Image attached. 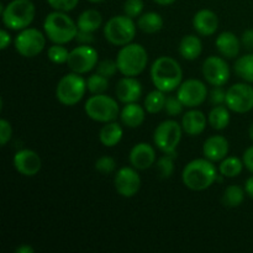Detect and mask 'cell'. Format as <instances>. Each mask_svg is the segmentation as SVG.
Instances as JSON below:
<instances>
[{
  "instance_id": "cell-34",
  "label": "cell",
  "mask_w": 253,
  "mask_h": 253,
  "mask_svg": "<svg viewBox=\"0 0 253 253\" xmlns=\"http://www.w3.org/2000/svg\"><path fill=\"white\" fill-rule=\"evenodd\" d=\"M69 52L67 49V47H64L63 44H58V43H53L47 51V57H48L49 61L52 63L56 64H67L69 58Z\"/></svg>"
},
{
  "instance_id": "cell-29",
  "label": "cell",
  "mask_w": 253,
  "mask_h": 253,
  "mask_svg": "<svg viewBox=\"0 0 253 253\" xmlns=\"http://www.w3.org/2000/svg\"><path fill=\"white\" fill-rule=\"evenodd\" d=\"M244 161L240 160L239 157H235V156H227L226 158L220 162L219 166V173L221 175H224L225 178H235L237 175H240L244 170Z\"/></svg>"
},
{
  "instance_id": "cell-14",
  "label": "cell",
  "mask_w": 253,
  "mask_h": 253,
  "mask_svg": "<svg viewBox=\"0 0 253 253\" xmlns=\"http://www.w3.org/2000/svg\"><path fill=\"white\" fill-rule=\"evenodd\" d=\"M204 79L212 86H222L230 79V67L222 57L210 56L202 67Z\"/></svg>"
},
{
  "instance_id": "cell-1",
  "label": "cell",
  "mask_w": 253,
  "mask_h": 253,
  "mask_svg": "<svg viewBox=\"0 0 253 253\" xmlns=\"http://www.w3.org/2000/svg\"><path fill=\"white\" fill-rule=\"evenodd\" d=\"M151 81L156 89L170 93L179 88L183 82V69L177 59L161 56L151 66Z\"/></svg>"
},
{
  "instance_id": "cell-49",
  "label": "cell",
  "mask_w": 253,
  "mask_h": 253,
  "mask_svg": "<svg viewBox=\"0 0 253 253\" xmlns=\"http://www.w3.org/2000/svg\"><path fill=\"white\" fill-rule=\"evenodd\" d=\"M156 4L162 5V6H168V5H172L173 2H175V0H153Z\"/></svg>"
},
{
  "instance_id": "cell-10",
  "label": "cell",
  "mask_w": 253,
  "mask_h": 253,
  "mask_svg": "<svg viewBox=\"0 0 253 253\" xmlns=\"http://www.w3.org/2000/svg\"><path fill=\"white\" fill-rule=\"evenodd\" d=\"M46 35L35 27H26L16 35L14 47L20 56L34 58L39 56L46 46Z\"/></svg>"
},
{
  "instance_id": "cell-13",
  "label": "cell",
  "mask_w": 253,
  "mask_h": 253,
  "mask_svg": "<svg viewBox=\"0 0 253 253\" xmlns=\"http://www.w3.org/2000/svg\"><path fill=\"white\" fill-rule=\"evenodd\" d=\"M177 96L185 108L194 109L202 105L208 98V88L199 79H188L182 82L177 89Z\"/></svg>"
},
{
  "instance_id": "cell-45",
  "label": "cell",
  "mask_w": 253,
  "mask_h": 253,
  "mask_svg": "<svg viewBox=\"0 0 253 253\" xmlns=\"http://www.w3.org/2000/svg\"><path fill=\"white\" fill-rule=\"evenodd\" d=\"M242 161H244V165L250 172L253 173V146H250L246 151L244 152L242 156Z\"/></svg>"
},
{
  "instance_id": "cell-27",
  "label": "cell",
  "mask_w": 253,
  "mask_h": 253,
  "mask_svg": "<svg viewBox=\"0 0 253 253\" xmlns=\"http://www.w3.org/2000/svg\"><path fill=\"white\" fill-rule=\"evenodd\" d=\"M163 24H165V21H163L162 16L158 12L155 11L145 12L141 16H138L137 20L138 29L148 35L157 34L158 31H161L163 27Z\"/></svg>"
},
{
  "instance_id": "cell-3",
  "label": "cell",
  "mask_w": 253,
  "mask_h": 253,
  "mask_svg": "<svg viewBox=\"0 0 253 253\" xmlns=\"http://www.w3.org/2000/svg\"><path fill=\"white\" fill-rule=\"evenodd\" d=\"M43 31L47 39L53 43L67 44L76 40L78 26L67 12L54 10L44 19Z\"/></svg>"
},
{
  "instance_id": "cell-7",
  "label": "cell",
  "mask_w": 253,
  "mask_h": 253,
  "mask_svg": "<svg viewBox=\"0 0 253 253\" xmlns=\"http://www.w3.org/2000/svg\"><path fill=\"white\" fill-rule=\"evenodd\" d=\"M86 116L96 123H110L120 116L119 103L111 96L104 94H93L84 104Z\"/></svg>"
},
{
  "instance_id": "cell-15",
  "label": "cell",
  "mask_w": 253,
  "mask_h": 253,
  "mask_svg": "<svg viewBox=\"0 0 253 253\" xmlns=\"http://www.w3.org/2000/svg\"><path fill=\"white\" fill-rule=\"evenodd\" d=\"M114 187L121 197H135L141 188V177L137 173V169L132 166L120 168L114 178Z\"/></svg>"
},
{
  "instance_id": "cell-31",
  "label": "cell",
  "mask_w": 253,
  "mask_h": 253,
  "mask_svg": "<svg viewBox=\"0 0 253 253\" xmlns=\"http://www.w3.org/2000/svg\"><path fill=\"white\" fill-rule=\"evenodd\" d=\"M166 100H167V96L165 91L155 89L146 95L143 108L148 114H158L165 109Z\"/></svg>"
},
{
  "instance_id": "cell-48",
  "label": "cell",
  "mask_w": 253,
  "mask_h": 253,
  "mask_svg": "<svg viewBox=\"0 0 253 253\" xmlns=\"http://www.w3.org/2000/svg\"><path fill=\"white\" fill-rule=\"evenodd\" d=\"M15 253H35V249L32 246H30V245L22 244L19 247H16Z\"/></svg>"
},
{
  "instance_id": "cell-43",
  "label": "cell",
  "mask_w": 253,
  "mask_h": 253,
  "mask_svg": "<svg viewBox=\"0 0 253 253\" xmlns=\"http://www.w3.org/2000/svg\"><path fill=\"white\" fill-rule=\"evenodd\" d=\"M76 41L79 44H91L95 41V37H94V32H88V31H81L78 30V34L76 36Z\"/></svg>"
},
{
  "instance_id": "cell-6",
  "label": "cell",
  "mask_w": 253,
  "mask_h": 253,
  "mask_svg": "<svg viewBox=\"0 0 253 253\" xmlns=\"http://www.w3.org/2000/svg\"><path fill=\"white\" fill-rule=\"evenodd\" d=\"M137 24L127 15H116L104 25V37L114 46H125L131 43L136 36Z\"/></svg>"
},
{
  "instance_id": "cell-21",
  "label": "cell",
  "mask_w": 253,
  "mask_h": 253,
  "mask_svg": "<svg viewBox=\"0 0 253 253\" xmlns=\"http://www.w3.org/2000/svg\"><path fill=\"white\" fill-rule=\"evenodd\" d=\"M208 118L203 111L198 110V109H190L187 113H184L182 118V127L187 135L192 136H199L203 133L207 128L208 125Z\"/></svg>"
},
{
  "instance_id": "cell-28",
  "label": "cell",
  "mask_w": 253,
  "mask_h": 253,
  "mask_svg": "<svg viewBox=\"0 0 253 253\" xmlns=\"http://www.w3.org/2000/svg\"><path fill=\"white\" fill-rule=\"evenodd\" d=\"M230 109L225 105H215L214 108L210 110L209 115H208V121L209 125L211 126L214 130L221 131L229 126L230 120H231V115H230Z\"/></svg>"
},
{
  "instance_id": "cell-5",
  "label": "cell",
  "mask_w": 253,
  "mask_h": 253,
  "mask_svg": "<svg viewBox=\"0 0 253 253\" xmlns=\"http://www.w3.org/2000/svg\"><path fill=\"white\" fill-rule=\"evenodd\" d=\"M119 72L125 77H137L148 64V53L140 43H128L120 48L116 54Z\"/></svg>"
},
{
  "instance_id": "cell-40",
  "label": "cell",
  "mask_w": 253,
  "mask_h": 253,
  "mask_svg": "<svg viewBox=\"0 0 253 253\" xmlns=\"http://www.w3.org/2000/svg\"><path fill=\"white\" fill-rule=\"evenodd\" d=\"M49 6L57 11H72L79 4V0H47Z\"/></svg>"
},
{
  "instance_id": "cell-22",
  "label": "cell",
  "mask_w": 253,
  "mask_h": 253,
  "mask_svg": "<svg viewBox=\"0 0 253 253\" xmlns=\"http://www.w3.org/2000/svg\"><path fill=\"white\" fill-rule=\"evenodd\" d=\"M215 46L219 53L225 58H235L239 56L241 49V41L231 31H224L217 36Z\"/></svg>"
},
{
  "instance_id": "cell-20",
  "label": "cell",
  "mask_w": 253,
  "mask_h": 253,
  "mask_svg": "<svg viewBox=\"0 0 253 253\" xmlns=\"http://www.w3.org/2000/svg\"><path fill=\"white\" fill-rule=\"evenodd\" d=\"M193 27L200 36H212L219 29V17L212 10L202 9L193 17Z\"/></svg>"
},
{
  "instance_id": "cell-33",
  "label": "cell",
  "mask_w": 253,
  "mask_h": 253,
  "mask_svg": "<svg viewBox=\"0 0 253 253\" xmlns=\"http://www.w3.org/2000/svg\"><path fill=\"white\" fill-rule=\"evenodd\" d=\"M86 88L91 94H104L109 88V78L95 73L86 79Z\"/></svg>"
},
{
  "instance_id": "cell-12",
  "label": "cell",
  "mask_w": 253,
  "mask_h": 253,
  "mask_svg": "<svg viewBox=\"0 0 253 253\" xmlns=\"http://www.w3.org/2000/svg\"><path fill=\"white\" fill-rule=\"evenodd\" d=\"M225 105L237 114H246L253 109V86L250 83H236L226 90Z\"/></svg>"
},
{
  "instance_id": "cell-32",
  "label": "cell",
  "mask_w": 253,
  "mask_h": 253,
  "mask_svg": "<svg viewBox=\"0 0 253 253\" xmlns=\"http://www.w3.org/2000/svg\"><path fill=\"white\" fill-rule=\"evenodd\" d=\"M245 195H246V192H245V189H242L240 185H229V187L224 190L221 203L227 208H237L244 203Z\"/></svg>"
},
{
  "instance_id": "cell-46",
  "label": "cell",
  "mask_w": 253,
  "mask_h": 253,
  "mask_svg": "<svg viewBox=\"0 0 253 253\" xmlns=\"http://www.w3.org/2000/svg\"><path fill=\"white\" fill-rule=\"evenodd\" d=\"M10 43H11V36H10V34L6 30L2 29L0 31V48L4 51V49H6L10 46Z\"/></svg>"
},
{
  "instance_id": "cell-4",
  "label": "cell",
  "mask_w": 253,
  "mask_h": 253,
  "mask_svg": "<svg viewBox=\"0 0 253 253\" xmlns=\"http://www.w3.org/2000/svg\"><path fill=\"white\" fill-rule=\"evenodd\" d=\"M2 24L12 31L30 27L36 15V7L31 0H11L6 6L1 5Z\"/></svg>"
},
{
  "instance_id": "cell-37",
  "label": "cell",
  "mask_w": 253,
  "mask_h": 253,
  "mask_svg": "<svg viewBox=\"0 0 253 253\" xmlns=\"http://www.w3.org/2000/svg\"><path fill=\"white\" fill-rule=\"evenodd\" d=\"M119 71L118 63L113 59H103L96 64V73L101 74V76L106 77V78H111L116 74Z\"/></svg>"
},
{
  "instance_id": "cell-19",
  "label": "cell",
  "mask_w": 253,
  "mask_h": 253,
  "mask_svg": "<svg viewBox=\"0 0 253 253\" xmlns=\"http://www.w3.org/2000/svg\"><path fill=\"white\" fill-rule=\"evenodd\" d=\"M229 150V141L222 135L210 136L203 145V155L211 162H221L224 158L227 157Z\"/></svg>"
},
{
  "instance_id": "cell-11",
  "label": "cell",
  "mask_w": 253,
  "mask_h": 253,
  "mask_svg": "<svg viewBox=\"0 0 253 253\" xmlns=\"http://www.w3.org/2000/svg\"><path fill=\"white\" fill-rule=\"evenodd\" d=\"M99 63V53L90 44H79L69 52L67 66L72 72L85 74L96 68Z\"/></svg>"
},
{
  "instance_id": "cell-47",
  "label": "cell",
  "mask_w": 253,
  "mask_h": 253,
  "mask_svg": "<svg viewBox=\"0 0 253 253\" xmlns=\"http://www.w3.org/2000/svg\"><path fill=\"white\" fill-rule=\"evenodd\" d=\"M245 192H246V194L249 195L250 198L253 199V175H251V177L245 182Z\"/></svg>"
},
{
  "instance_id": "cell-41",
  "label": "cell",
  "mask_w": 253,
  "mask_h": 253,
  "mask_svg": "<svg viewBox=\"0 0 253 253\" xmlns=\"http://www.w3.org/2000/svg\"><path fill=\"white\" fill-rule=\"evenodd\" d=\"M12 137V127L11 124L5 119L0 120V146L4 147Z\"/></svg>"
},
{
  "instance_id": "cell-26",
  "label": "cell",
  "mask_w": 253,
  "mask_h": 253,
  "mask_svg": "<svg viewBox=\"0 0 253 253\" xmlns=\"http://www.w3.org/2000/svg\"><path fill=\"white\" fill-rule=\"evenodd\" d=\"M101 25H103V16L95 9L84 10L77 20V26L81 31L95 32L100 29Z\"/></svg>"
},
{
  "instance_id": "cell-35",
  "label": "cell",
  "mask_w": 253,
  "mask_h": 253,
  "mask_svg": "<svg viewBox=\"0 0 253 253\" xmlns=\"http://www.w3.org/2000/svg\"><path fill=\"white\" fill-rule=\"evenodd\" d=\"M174 158L175 156L173 155H165L158 158L156 166H157L158 174L162 179L170 178L174 173Z\"/></svg>"
},
{
  "instance_id": "cell-39",
  "label": "cell",
  "mask_w": 253,
  "mask_h": 253,
  "mask_svg": "<svg viewBox=\"0 0 253 253\" xmlns=\"http://www.w3.org/2000/svg\"><path fill=\"white\" fill-rule=\"evenodd\" d=\"M183 108L184 105L182 104V101L179 100L177 95H169L167 96V100H166V105H165V110L166 113L168 114L169 116H178L183 113Z\"/></svg>"
},
{
  "instance_id": "cell-17",
  "label": "cell",
  "mask_w": 253,
  "mask_h": 253,
  "mask_svg": "<svg viewBox=\"0 0 253 253\" xmlns=\"http://www.w3.org/2000/svg\"><path fill=\"white\" fill-rule=\"evenodd\" d=\"M142 84L138 79H136V77L124 76L115 86L116 98L124 104L137 103L142 95Z\"/></svg>"
},
{
  "instance_id": "cell-30",
  "label": "cell",
  "mask_w": 253,
  "mask_h": 253,
  "mask_svg": "<svg viewBox=\"0 0 253 253\" xmlns=\"http://www.w3.org/2000/svg\"><path fill=\"white\" fill-rule=\"evenodd\" d=\"M234 71L242 81L253 83V53H247L237 58Z\"/></svg>"
},
{
  "instance_id": "cell-42",
  "label": "cell",
  "mask_w": 253,
  "mask_h": 253,
  "mask_svg": "<svg viewBox=\"0 0 253 253\" xmlns=\"http://www.w3.org/2000/svg\"><path fill=\"white\" fill-rule=\"evenodd\" d=\"M210 101L212 105H224L226 101V91L222 89V86H214L211 91H210Z\"/></svg>"
},
{
  "instance_id": "cell-44",
  "label": "cell",
  "mask_w": 253,
  "mask_h": 253,
  "mask_svg": "<svg viewBox=\"0 0 253 253\" xmlns=\"http://www.w3.org/2000/svg\"><path fill=\"white\" fill-rule=\"evenodd\" d=\"M241 44L247 51H253V29L245 30L241 35Z\"/></svg>"
},
{
  "instance_id": "cell-2",
  "label": "cell",
  "mask_w": 253,
  "mask_h": 253,
  "mask_svg": "<svg viewBox=\"0 0 253 253\" xmlns=\"http://www.w3.org/2000/svg\"><path fill=\"white\" fill-rule=\"evenodd\" d=\"M217 169L208 158H197L185 165L182 172L183 184L190 190L202 192L211 187L217 179Z\"/></svg>"
},
{
  "instance_id": "cell-38",
  "label": "cell",
  "mask_w": 253,
  "mask_h": 253,
  "mask_svg": "<svg viewBox=\"0 0 253 253\" xmlns=\"http://www.w3.org/2000/svg\"><path fill=\"white\" fill-rule=\"evenodd\" d=\"M143 7H145V4L142 0H126L124 2V12L132 19L142 15Z\"/></svg>"
},
{
  "instance_id": "cell-51",
  "label": "cell",
  "mask_w": 253,
  "mask_h": 253,
  "mask_svg": "<svg viewBox=\"0 0 253 253\" xmlns=\"http://www.w3.org/2000/svg\"><path fill=\"white\" fill-rule=\"evenodd\" d=\"M88 1L93 2V4H98V2H101V1H104V0H88Z\"/></svg>"
},
{
  "instance_id": "cell-9",
  "label": "cell",
  "mask_w": 253,
  "mask_h": 253,
  "mask_svg": "<svg viewBox=\"0 0 253 253\" xmlns=\"http://www.w3.org/2000/svg\"><path fill=\"white\" fill-rule=\"evenodd\" d=\"M183 132L182 124L175 120H165L155 128L153 142L162 153L175 156Z\"/></svg>"
},
{
  "instance_id": "cell-8",
  "label": "cell",
  "mask_w": 253,
  "mask_h": 253,
  "mask_svg": "<svg viewBox=\"0 0 253 253\" xmlns=\"http://www.w3.org/2000/svg\"><path fill=\"white\" fill-rule=\"evenodd\" d=\"M86 90L85 79L82 74L72 72L59 79L56 86V98L62 105L74 106L84 98Z\"/></svg>"
},
{
  "instance_id": "cell-50",
  "label": "cell",
  "mask_w": 253,
  "mask_h": 253,
  "mask_svg": "<svg viewBox=\"0 0 253 253\" xmlns=\"http://www.w3.org/2000/svg\"><path fill=\"white\" fill-rule=\"evenodd\" d=\"M249 135H250V138L253 141V123L251 124V126H250L249 128Z\"/></svg>"
},
{
  "instance_id": "cell-25",
  "label": "cell",
  "mask_w": 253,
  "mask_h": 253,
  "mask_svg": "<svg viewBox=\"0 0 253 253\" xmlns=\"http://www.w3.org/2000/svg\"><path fill=\"white\" fill-rule=\"evenodd\" d=\"M123 126L116 121H110L101 127L100 132H99V141L105 147H115L123 140Z\"/></svg>"
},
{
  "instance_id": "cell-16",
  "label": "cell",
  "mask_w": 253,
  "mask_h": 253,
  "mask_svg": "<svg viewBox=\"0 0 253 253\" xmlns=\"http://www.w3.org/2000/svg\"><path fill=\"white\" fill-rule=\"evenodd\" d=\"M14 167L25 177H35L42 168V160L37 152L30 148H24L15 153Z\"/></svg>"
},
{
  "instance_id": "cell-36",
  "label": "cell",
  "mask_w": 253,
  "mask_h": 253,
  "mask_svg": "<svg viewBox=\"0 0 253 253\" xmlns=\"http://www.w3.org/2000/svg\"><path fill=\"white\" fill-rule=\"evenodd\" d=\"M95 169L101 174H110L116 169V161L111 156H101L96 160Z\"/></svg>"
},
{
  "instance_id": "cell-18",
  "label": "cell",
  "mask_w": 253,
  "mask_h": 253,
  "mask_svg": "<svg viewBox=\"0 0 253 253\" xmlns=\"http://www.w3.org/2000/svg\"><path fill=\"white\" fill-rule=\"evenodd\" d=\"M128 161L137 170H146L156 163V151L150 143L138 142L131 148Z\"/></svg>"
},
{
  "instance_id": "cell-23",
  "label": "cell",
  "mask_w": 253,
  "mask_h": 253,
  "mask_svg": "<svg viewBox=\"0 0 253 253\" xmlns=\"http://www.w3.org/2000/svg\"><path fill=\"white\" fill-rule=\"evenodd\" d=\"M146 118V109L137 103L125 104L120 111V120L123 125L130 128H137L143 124Z\"/></svg>"
},
{
  "instance_id": "cell-24",
  "label": "cell",
  "mask_w": 253,
  "mask_h": 253,
  "mask_svg": "<svg viewBox=\"0 0 253 253\" xmlns=\"http://www.w3.org/2000/svg\"><path fill=\"white\" fill-rule=\"evenodd\" d=\"M179 54L187 61H194L199 58L203 52V42L197 35H187L180 40L178 46Z\"/></svg>"
}]
</instances>
